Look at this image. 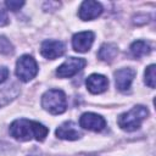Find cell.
Wrapping results in <instances>:
<instances>
[{"label": "cell", "mask_w": 156, "mask_h": 156, "mask_svg": "<svg viewBox=\"0 0 156 156\" xmlns=\"http://www.w3.org/2000/svg\"><path fill=\"white\" fill-rule=\"evenodd\" d=\"M9 132L12 138L20 141H28L30 139L43 141L46 138L49 129L48 127H45L44 124L39 122L26 119V118H20V119L13 121L10 124Z\"/></svg>", "instance_id": "cell-1"}, {"label": "cell", "mask_w": 156, "mask_h": 156, "mask_svg": "<svg viewBox=\"0 0 156 156\" xmlns=\"http://www.w3.org/2000/svg\"><path fill=\"white\" fill-rule=\"evenodd\" d=\"M149 116V110L143 105H136L129 111L119 115L117 123L121 129L127 132H134L140 128L141 123Z\"/></svg>", "instance_id": "cell-2"}, {"label": "cell", "mask_w": 156, "mask_h": 156, "mask_svg": "<svg viewBox=\"0 0 156 156\" xmlns=\"http://www.w3.org/2000/svg\"><path fill=\"white\" fill-rule=\"evenodd\" d=\"M41 106L51 115H61L67 108L66 94L61 89H49L41 96Z\"/></svg>", "instance_id": "cell-3"}, {"label": "cell", "mask_w": 156, "mask_h": 156, "mask_svg": "<svg viewBox=\"0 0 156 156\" xmlns=\"http://www.w3.org/2000/svg\"><path fill=\"white\" fill-rule=\"evenodd\" d=\"M38 73V65L37 61L29 56L23 55L21 56L16 62V76L22 82H29L32 80Z\"/></svg>", "instance_id": "cell-4"}, {"label": "cell", "mask_w": 156, "mask_h": 156, "mask_svg": "<svg viewBox=\"0 0 156 156\" xmlns=\"http://www.w3.org/2000/svg\"><path fill=\"white\" fill-rule=\"evenodd\" d=\"M85 65H87V61L82 57H69L61 66L57 67L56 74L60 78H69L77 74L80 69H83Z\"/></svg>", "instance_id": "cell-5"}, {"label": "cell", "mask_w": 156, "mask_h": 156, "mask_svg": "<svg viewBox=\"0 0 156 156\" xmlns=\"http://www.w3.org/2000/svg\"><path fill=\"white\" fill-rule=\"evenodd\" d=\"M66 46L61 40H52L48 39L41 43L40 54L48 60H55L65 54Z\"/></svg>", "instance_id": "cell-6"}, {"label": "cell", "mask_w": 156, "mask_h": 156, "mask_svg": "<svg viewBox=\"0 0 156 156\" xmlns=\"http://www.w3.org/2000/svg\"><path fill=\"white\" fill-rule=\"evenodd\" d=\"M79 126L88 130L101 132L106 127V121L100 115H96L93 112H85L79 118Z\"/></svg>", "instance_id": "cell-7"}, {"label": "cell", "mask_w": 156, "mask_h": 156, "mask_svg": "<svg viewBox=\"0 0 156 156\" xmlns=\"http://www.w3.org/2000/svg\"><path fill=\"white\" fill-rule=\"evenodd\" d=\"M101 13H102V6L100 2L94 0H87L82 2L78 16L82 21H91L99 17Z\"/></svg>", "instance_id": "cell-8"}, {"label": "cell", "mask_w": 156, "mask_h": 156, "mask_svg": "<svg viewBox=\"0 0 156 156\" xmlns=\"http://www.w3.org/2000/svg\"><path fill=\"white\" fill-rule=\"evenodd\" d=\"M94 38H95V35L90 30L76 33L72 38V46L78 52H87L90 50Z\"/></svg>", "instance_id": "cell-9"}, {"label": "cell", "mask_w": 156, "mask_h": 156, "mask_svg": "<svg viewBox=\"0 0 156 156\" xmlns=\"http://www.w3.org/2000/svg\"><path fill=\"white\" fill-rule=\"evenodd\" d=\"M135 74H136L135 69H133L130 67H126V68H121V69L116 71L115 72V82H116L117 89L121 91H127L130 88V84H132Z\"/></svg>", "instance_id": "cell-10"}, {"label": "cell", "mask_w": 156, "mask_h": 156, "mask_svg": "<svg viewBox=\"0 0 156 156\" xmlns=\"http://www.w3.org/2000/svg\"><path fill=\"white\" fill-rule=\"evenodd\" d=\"M56 136L63 140H77L82 136V133L74 122L67 121V122H63L56 129Z\"/></svg>", "instance_id": "cell-11"}, {"label": "cell", "mask_w": 156, "mask_h": 156, "mask_svg": "<svg viewBox=\"0 0 156 156\" xmlns=\"http://www.w3.org/2000/svg\"><path fill=\"white\" fill-rule=\"evenodd\" d=\"M87 88L91 94H100L104 93L107 87H108V79L102 76V74H98V73H93L90 74L87 80H85Z\"/></svg>", "instance_id": "cell-12"}, {"label": "cell", "mask_w": 156, "mask_h": 156, "mask_svg": "<svg viewBox=\"0 0 156 156\" xmlns=\"http://www.w3.org/2000/svg\"><path fill=\"white\" fill-rule=\"evenodd\" d=\"M118 54V48L116 44L113 43H105L100 46L99 51H98V57L101 61H112Z\"/></svg>", "instance_id": "cell-13"}, {"label": "cell", "mask_w": 156, "mask_h": 156, "mask_svg": "<svg viewBox=\"0 0 156 156\" xmlns=\"http://www.w3.org/2000/svg\"><path fill=\"white\" fill-rule=\"evenodd\" d=\"M20 94V88L16 84L4 87L0 90V107L9 104L11 100H13Z\"/></svg>", "instance_id": "cell-14"}, {"label": "cell", "mask_w": 156, "mask_h": 156, "mask_svg": "<svg viewBox=\"0 0 156 156\" xmlns=\"http://www.w3.org/2000/svg\"><path fill=\"white\" fill-rule=\"evenodd\" d=\"M150 51H151V48H150L149 43H146L144 40H136L130 45V54L135 58H140V57L147 55Z\"/></svg>", "instance_id": "cell-15"}, {"label": "cell", "mask_w": 156, "mask_h": 156, "mask_svg": "<svg viewBox=\"0 0 156 156\" xmlns=\"http://www.w3.org/2000/svg\"><path fill=\"white\" fill-rule=\"evenodd\" d=\"M155 65H150L145 69V84L149 88H155V82H156V76H155Z\"/></svg>", "instance_id": "cell-16"}, {"label": "cell", "mask_w": 156, "mask_h": 156, "mask_svg": "<svg viewBox=\"0 0 156 156\" xmlns=\"http://www.w3.org/2000/svg\"><path fill=\"white\" fill-rule=\"evenodd\" d=\"M0 52L4 54V55H10L13 52V46L12 44L10 43V40L4 37V35H0Z\"/></svg>", "instance_id": "cell-17"}, {"label": "cell", "mask_w": 156, "mask_h": 156, "mask_svg": "<svg viewBox=\"0 0 156 156\" xmlns=\"http://www.w3.org/2000/svg\"><path fill=\"white\" fill-rule=\"evenodd\" d=\"M23 5H24V1H18V0H7V1H5V6L11 11H18Z\"/></svg>", "instance_id": "cell-18"}, {"label": "cell", "mask_w": 156, "mask_h": 156, "mask_svg": "<svg viewBox=\"0 0 156 156\" xmlns=\"http://www.w3.org/2000/svg\"><path fill=\"white\" fill-rule=\"evenodd\" d=\"M10 22L9 20V16H7V12L5 9H2L0 6V27H4V26H7Z\"/></svg>", "instance_id": "cell-19"}, {"label": "cell", "mask_w": 156, "mask_h": 156, "mask_svg": "<svg viewBox=\"0 0 156 156\" xmlns=\"http://www.w3.org/2000/svg\"><path fill=\"white\" fill-rule=\"evenodd\" d=\"M9 74H10L9 68L5 67V66H1V67H0V84L4 83V82L9 78Z\"/></svg>", "instance_id": "cell-20"}, {"label": "cell", "mask_w": 156, "mask_h": 156, "mask_svg": "<svg viewBox=\"0 0 156 156\" xmlns=\"http://www.w3.org/2000/svg\"><path fill=\"white\" fill-rule=\"evenodd\" d=\"M29 156H38V155H29Z\"/></svg>", "instance_id": "cell-21"}]
</instances>
